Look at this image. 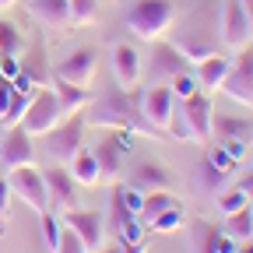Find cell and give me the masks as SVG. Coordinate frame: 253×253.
<instances>
[{
	"instance_id": "obj_1",
	"label": "cell",
	"mask_w": 253,
	"mask_h": 253,
	"mask_svg": "<svg viewBox=\"0 0 253 253\" xmlns=\"http://www.w3.org/2000/svg\"><path fill=\"white\" fill-rule=\"evenodd\" d=\"M172 46L190 63L221 53V0H194V4L186 7L183 21L176 25Z\"/></svg>"
},
{
	"instance_id": "obj_2",
	"label": "cell",
	"mask_w": 253,
	"mask_h": 253,
	"mask_svg": "<svg viewBox=\"0 0 253 253\" xmlns=\"http://www.w3.org/2000/svg\"><path fill=\"white\" fill-rule=\"evenodd\" d=\"M84 123H95V126H109V130H130L134 137H166L162 130H155L148 123L144 109H141V95L126 91L120 84L106 88L99 99H91L84 106Z\"/></svg>"
},
{
	"instance_id": "obj_3",
	"label": "cell",
	"mask_w": 253,
	"mask_h": 253,
	"mask_svg": "<svg viewBox=\"0 0 253 253\" xmlns=\"http://www.w3.org/2000/svg\"><path fill=\"white\" fill-rule=\"evenodd\" d=\"M172 21H176V4L172 0H137V4L126 11V28L144 42L162 39L172 28Z\"/></svg>"
},
{
	"instance_id": "obj_4",
	"label": "cell",
	"mask_w": 253,
	"mask_h": 253,
	"mask_svg": "<svg viewBox=\"0 0 253 253\" xmlns=\"http://www.w3.org/2000/svg\"><path fill=\"white\" fill-rule=\"evenodd\" d=\"M84 109L78 113H67L53 130L42 134V151L49 158H56V162H71V158L81 151V141H84Z\"/></svg>"
},
{
	"instance_id": "obj_5",
	"label": "cell",
	"mask_w": 253,
	"mask_h": 253,
	"mask_svg": "<svg viewBox=\"0 0 253 253\" xmlns=\"http://www.w3.org/2000/svg\"><path fill=\"white\" fill-rule=\"evenodd\" d=\"M63 120V106H60V99H56V91L53 88H36L32 91V99H28V109H25V116H21V130H28L32 137H42L46 130H53V126Z\"/></svg>"
},
{
	"instance_id": "obj_6",
	"label": "cell",
	"mask_w": 253,
	"mask_h": 253,
	"mask_svg": "<svg viewBox=\"0 0 253 253\" xmlns=\"http://www.w3.org/2000/svg\"><path fill=\"white\" fill-rule=\"evenodd\" d=\"M7 183H11V197L25 201L36 214H46V211H49V190H46V179H42L39 169L18 166V169H11Z\"/></svg>"
},
{
	"instance_id": "obj_7",
	"label": "cell",
	"mask_w": 253,
	"mask_h": 253,
	"mask_svg": "<svg viewBox=\"0 0 253 253\" xmlns=\"http://www.w3.org/2000/svg\"><path fill=\"white\" fill-rule=\"evenodd\" d=\"M183 71H194V63H190L172 42H166V39H151L144 74H151L155 84H169V78H176V74H183Z\"/></svg>"
},
{
	"instance_id": "obj_8",
	"label": "cell",
	"mask_w": 253,
	"mask_h": 253,
	"mask_svg": "<svg viewBox=\"0 0 253 253\" xmlns=\"http://www.w3.org/2000/svg\"><path fill=\"white\" fill-rule=\"evenodd\" d=\"M221 91H225L232 102L253 106V46H243L239 56L229 63V74L221 81Z\"/></svg>"
},
{
	"instance_id": "obj_9",
	"label": "cell",
	"mask_w": 253,
	"mask_h": 253,
	"mask_svg": "<svg viewBox=\"0 0 253 253\" xmlns=\"http://www.w3.org/2000/svg\"><path fill=\"white\" fill-rule=\"evenodd\" d=\"M253 39V21L246 18L239 0H221V46L225 49H243Z\"/></svg>"
},
{
	"instance_id": "obj_10",
	"label": "cell",
	"mask_w": 253,
	"mask_h": 253,
	"mask_svg": "<svg viewBox=\"0 0 253 253\" xmlns=\"http://www.w3.org/2000/svg\"><path fill=\"white\" fill-rule=\"evenodd\" d=\"M176 95H172V88L169 84H151L144 95H141V109H144V116H148V123L155 126V130H169V120H172V113H176Z\"/></svg>"
},
{
	"instance_id": "obj_11",
	"label": "cell",
	"mask_w": 253,
	"mask_h": 253,
	"mask_svg": "<svg viewBox=\"0 0 253 253\" xmlns=\"http://www.w3.org/2000/svg\"><path fill=\"white\" fill-rule=\"evenodd\" d=\"M176 106H179V113H183V120H186V126H190V137L204 144V141L211 137V116H214L211 99H208L204 91H194L190 99H179Z\"/></svg>"
},
{
	"instance_id": "obj_12",
	"label": "cell",
	"mask_w": 253,
	"mask_h": 253,
	"mask_svg": "<svg viewBox=\"0 0 253 253\" xmlns=\"http://www.w3.org/2000/svg\"><path fill=\"white\" fill-rule=\"evenodd\" d=\"M32 158H36V137L21 126H7L4 141H0V162L4 169H18V166H32Z\"/></svg>"
},
{
	"instance_id": "obj_13",
	"label": "cell",
	"mask_w": 253,
	"mask_h": 253,
	"mask_svg": "<svg viewBox=\"0 0 253 253\" xmlns=\"http://www.w3.org/2000/svg\"><path fill=\"white\" fill-rule=\"evenodd\" d=\"M95 67H99V49H95V46H84V49H74V53L63 60L53 74L63 78V81H71V84L88 88L91 78H95Z\"/></svg>"
},
{
	"instance_id": "obj_14",
	"label": "cell",
	"mask_w": 253,
	"mask_h": 253,
	"mask_svg": "<svg viewBox=\"0 0 253 253\" xmlns=\"http://www.w3.org/2000/svg\"><path fill=\"white\" fill-rule=\"evenodd\" d=\"M144 67H141V56L130 42H116L113 46V84L126 88V91H134L137 81H141Z\"/></svg>"
},
{
	"instance_id": "obj_15",
	"label": "cell",
	"mask_w": 253,
	"mask_h": 253,
	"mask_svg": "<svg viewBox=\"0 0 253 253\" xmlns=\"http://www.w3.org/2000/svg\"><path fill=\"white\" fill-rule=\"evenodd\" d=\"M67 229H74L88 250H102V239H106V214H102V211L71 208V211H67Z\"/></svg>"
},
{
	"instance_id": "obj_16",
	"label": "cell",
	"mask_w": 253,
	"mask_h": 253,
	"mask_svg": "<svg viewBox=\"0 0 253 253\" xmlns=\"http://www.w3.org/2000/svg\"><path fill=\"white\" fill-rule=\"evenodd\" d=\"M42 179H46V190H49V201H53L56 208H63V211L78 208V183H74V176H71L67 169L53 166V169L42 172Z\"/></svg>"
},
{
	"instance_id": "obj_17",
	"label": "cell",
	"mask_w": 253,
	"mask_h": 253,
	"mask_svg": "<svg viewBox=\"0 0 253 253\" xmlns=\"http://www.w3.org/2000/svg\"><path fill=\"white\" fill-rule=\"evenodd\" d=\"M109 221H113V232H116L120 243H141V236H144V221H141V214H134L130 208L120 201L116 190H113V214H109Z\"/></svg>"
},
{
	"instance_id": "obj_18",
	"label": "cell",
	"mask_w": 253,
	"mask_h": 253,
	"mask_svg": "<svg viewBox=\"0 0 253 253\" xmlns=\"http://www.w3.org/2000/svg\"><path fill=\"white\" fill-rule=\"evenodd\" d=\"M126 186L141 190V194H151V190H166V186H169V172L158 166V162H151V158H137V166H134L130 179H126Z\"/></svg>"
},
{
	"instance_id": "obj_19",
	"label": "cell",
	"mask_w": 253,
	"mask_h": 253,
	"mask_svg": "<svg viewBox=\"0 0 253 253\" xmlns=\"http://www.w3.org/2000/svg\"><path fill=\"white\" fill-rule=\"evenodd\" d=\"M28 11L46 28H67L71 25V7L67 0H28Z\"/></svg>"
},
{
	"instance_id": "obj_20",
	"label": "cell",
	"mask_w": 253,
	"mask_h": 253,
	"mask_svg": "<svg viewBox=\"0 0 253 253\" xmlns=\"http://www.w3.org/2000/svg\"><path fill=\"white\" fill-rule=\"evenodd\" d=\"M194 74H197V84H201L204 91H218L221 81H225V74H229V60L221 56V53L204 56V60L194 63Z\"/></svg>"
},
{
	"instance_id": "obj_21",
	"label": "cell",
	"mask_w": 253,
	"mask_h": 253,
	"mask_svg": "<svg viewBox=\"0 0 253 253\" xmlns=\"http://www.w3.org/2000/svg\"><path fill=\"white\" fill-rule=\"evenodd\" d=\"M95 162H99V179H109L116 183L120 179V169H123V151L116 148L113 137H102L99 148H95Z\"/></svg>"
},
{
	"instance_id": "obj_22",
	"label": "cell",
	"mask_w": 253,
	"mask_h": 253,
	"mask_svg": "<svg viewBox=\"0 0 253 253\" xmlns=\"http://www.w3.org/2000/svg\"><path fill=\"white\" fill-rule=\"evenodd\" d=\"M53 81V91H56V99H60V106H63V113H78V109H84L88 102H91V91L88 88H81V84H71V81H63V78H49Z\"/></svg>"
},
{
	"instance_id": "obj_23",
	"label": "cell",
	"mask_w": 253,
	"mask_h": 253,
	"mask_svg": "<svg viewBox=\"0 0 253 253\" xmlns=\"http://www.w3.org/2000/svg\"><path fill=\"white\" fill-rule=\"evenodd\" d=\"M211 126L218 130L221 141H239L250 144L253 141V123L250 120H236V116H211Z\"/></svg>"
},
{
	"instance_id": "obj_24",
	"label": "cell",
	"mask_w": 253,
	"mask_h": 253,
	"mask_svg": "<svg viewBox=\"0 0 253 253\" xmlns=\"http://www.w3.org/2000/svg\"><path fill=\"white\" fill-rule=\"evenodd\" d=\"M71 176H74V183L78 186H95L99 183V162H95V151H78L74 158H71Z\"/></svg>"
},
{
	"instance_id": "obj_25",
	"label": "cell",
	"mask_w": 253,
	"mask_h": 253,
	"mask_svg": "<svg viewBox=\"0 0 253 253\" xmlns=\"http://www.w3.org/2000/svg\"><path fill=\"white\" fill-rule=\"evenodd\" d=\"M239 250V239H232L225 229H214V225H204V239H201V253H236Z\"/></svg>"
},
{
	"instance_id": "obj_26",
	"label": "cell",
	"mask_w": 253,
	"mask_h": 253,
	"mask_svg": "<svg viewBox=\"0 0 253 253\" xmlns=\"http://www.w3.org/2000/svg\"><path fill=\"white\" fill-rule=\"evenodd\" d=\"M183 201L172 197L169 190H151V194H144V204H141V221H151L155 214H162L169 208H179Z\"/></svg>"
},
{
	"instance_id": "obj_27",
	"label": "cell",
	"mask_w": 253,
	"mask_h": 253,
	"mask_svg": "<svg viewBox=\"0 0 253 253\" xmlns=\"http://www.w3.org/2000/svg\"><path fill=\"white\" fill-rule=\"evenodd\" d=\"M18 63H21V74H25V78H28L32 84H36V88H42V84H46V81L53 78V74H49V67H46V60H42V53H39V49H32V53H28L25 60L18 56Z\"/></svg>"
},
{
	"instance_id": "obj_28",
	"label": "cell",
	"mask_w": 253,
	"mask_h": 253,
	"mask_svg": "<svg viewBox=\"0 0 253 253\" xmlns=\"http://www.w3.org/2000/svg\"><path fill=\"white\" fill-rule=\"evenodd\" d=\"M21 53H25V36L11 21L0 18V56H21Z\"/></svg>"
},
{
	"instance_id": "obj_29",
	"label": "cell",
	"mask_w": 253,
	"mask_h": 253,
	"mask_svg": "<svg viewBox=\"0 0 253 253\" xmlns=\"http://www.w3.org/2000/svg\"><path fill=\"white\" fill-rule=\"evenodd\" d=\"M225 232L232 236V239H250L253 236V211L250 208H239V211H232L229 218H225Z\"/></svg>"
},
{
	"instance_id": "obj_30",
	"label": "cell",
	"mask_w": 253,
	"mask_h": 253,
	"mask_svg": "<svg viewBox=\"0 0 253 253\" xmlns=\"http://www.w3.org/2000/svg\"><path fill=\"white\" fill-rule=\"evenodd\" d=\"M204 162H208L218 176H225V179H229V176L236 172V166H239V158H236L229 148H221V144H218L214 151H208V155H204Z\"/></svg>"
},
{
	"instance_id": "obj_31",
	"label": "cell",
	"mask_w": 253,
	"mask_h": 253,
	"mask_svg": "<svg viewBox=\"0 0 253 253\" xmlns=\"http://www.w3.org/2000/svg\"><path fill=\"white\" fill-rule=\"evenodd\" d=\"M183 221H186V214H183V204H179V208H169L162 214H155L144 225H151L155 232H176V229H183Z\"/></svg>"
},
{
	"instance_id": "obj_32",
	"label": "cell",
	"mask_w": 253,
	"mask_h": 253,
	"mask_svg": "<svg viewBox=\"0 0 253 253\" xmlns=\"http://www.w3.org/2000/svg\"><path fill=\"white\" fill-rule=\"evenodd\" d=\"M71 7V25H91L99 14V0H67Z\"/></svg>"
},
{
	"instance_id": "obj_33",
	"label": "cell",
	"mask_w": 253,
	"mask_h": 253,
	"mask_svg": "<svg viewBox=\"0 0 253 253\" xmlns=\"http://www.w3.org/2000/svg\"><path fill=\"white\" fill-rule=\"evenodd\" d=\"M169 88H172L176 99H190L194 91H201V84H197V74H194V71H183V74L169 78Z\"/></svg>"
},
{
	"instance_id": "obj_34",
	"label": "cell",
	"mask_w": 253,
	"mask_h": 253,
	"mask_svg": "<svg viewBox=\"0 0 253 253\" xmlns=\"http://www.w3.org/2000/svg\"><path fill=\"white\" fill-rule=\"evenodd\" d=\"M53 253H88V246L81 243V236L74 229H60V239H56Z\"/></svg>"
},
{
	"instance_id": "obj_35",
	"label": "cell",
	"mask_w": 253,
	"mask_h": 253,
	"mask_svg": "<svg viewBox=\"0 0 253 253\" xmlns=\"http://www.w3.org/2000/svg\"><path fill=\"white\" fill-rule=\"evenodd\" d=\"M246 194H243V190L239 186H232V190H225V194H221L218 197V208H221V214H232V211H239V208H246Z\"/></svg>"
},
{
	"instance_id": "obj_36",
	"label": "cell",
	"mask_w": 253,
	"mask_h": 253,
	"mask_svg": "<svg viewBox=\"0 0 253 253\" xmlns=\"http://www.w3.org/2000/svg\"><path fill=\"white\" fill-rule=\"evenodd\" d=\"M39 229H42V239H46V246H49V253L56 250V239H60V221L46 211V214H39Z\"/></svg>"
},
{
	"instance_id": "obj_37",
	"label": "cell",
	"mask_w": 253,
	"mask_h": 253,
	"mask_svg": "<svg viewBox=\"0 0 253 253\" xmlns=\"http://www.w3.org/2000/svg\"><path fill=\"white\" fill-rule=\"evenodd\" d=\"M169 130H172V137H176V141H194V137H190L186 120H183V113H179V106H176V113H172V120H169Z\"/></svg>"
},
{
	"instance_id": "obj_38",
	"label": "cell",
	"mask_w": 253,
	"mask_h": 253,
	"mask_svg": "<svg viewBox=\"0 0 253 253\" xmlns=\"http://www.w3.org/2000/svg\"><path fill=\"white\" fill-rule=\"evenodd\" d=\"M7 208H11V183L0 179V232L7 225Z\"/></svg>"
},
{
	"instance_id": "obj_39",
	"label": "cell",
	"mask_w": 253,
	"mask_h": 253,
	"mask_svg": "<svg viewBox=\"0 0 253 253\" xmlns=\"http://www.w3.org/2000/svg\"><path fill=\"white\" fill-rule=\"evenodd\" d=\"M11 102H14V84L0 78V120H4V113L11 109Z\"/></svg>"
},
{
	"instance_id": "obj_40",
	"label": "cell",
	"mask_w": 253,
	"mask_h": 253,
	"mask_svg": "<svg viewBox=\"0 0 253 253\" xmlns=\"http://www.w3.org/2000/svg\"><path fill=\"white\" fill-rule=\"evenodd\" d=\"M236 186L243 190V194H246V197H253V169H250V172H246V176H243V179H239Z\"/></svg>"
},
{
	"instance_id": "obj_41",
	"label": "cell",
	"mask_w": 253,
	"mask_h": 253,
	"mask_svg": "<svg viewBox=\"0 0 253 253\" xmlns=\"http://www.w3.org/2000/svg\"><path fill=\"white\" fill-rule=\"evenodd\" d=\"M120 246H123V253H148L144 243H120Z\"/></svg>"
},
{
	"instance_id": "obj_42",
	"label": "cell",
	"mask_w": 253,
	"mask_h": 253,
	"mask_svg": "<svg viewBox=\"0 0 253 253\" xmlns=\"http://www.w3.org/2000/svg\"><path fill=\"white\" fill-rule=\"evenodd\" d=\"M236 253H253V239H243V243H239V250H236Z\"/></svg>"
},
{
	"instance_id": "obj_43",
	"label": "cell",
	"mask_w": 253,
	"mask_h": 253,
	"mask_svg": "<svg viewBox=\"0 0 253 253\" xmlns=\"http://www.w3.org/2000/svg\"><path fill=\"white\" fill-rule=\"evenodd\" d=\"M239 4H243V11H246V18L253 21V0H239Z\"/></svg>"
},
{
	"instance_id": "obj_44",
	"label": "cell",
	"mask_w": 253,
	"mask_h": 253,
	"mask_svg": "<svg viewBox=\"0 0 253 253\" xmlns=\"http://www.w3.org/2000/svg\"><path fill=\"white\" fill-rule=\"evenodd\" d=\"M95 253H123V246H120V243H113V246H106V250H95Z\"/></svg>"
},
{
	"instance_id": "obj_45",
	"label": "cell",
	"mask_w": 253,
	"mask_h": 253,
	"mask_svg": "<svg viewBox=\"0 0 253 253\" xmlns=\"http://www.w3.org/2000/svg\"><path fill=\"white\" fill-rule=\"evenodd\" d=\"M11 4H18V0H0V11H4V7H11Z\"/></svg>"
}]
</instances>
